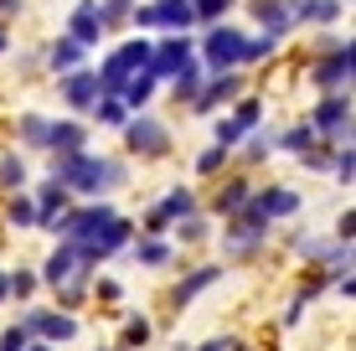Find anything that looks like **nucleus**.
I'll list each match as a JSON object with an SVG mask.
<instances>
[{
  "instance_id": "obj_1",
  "label": "nucleus",
  "mask_w": 356,
  "mask_h": 351,
  "mask_svg": "<svg viewBox=\"0 0 356 351\" xmlns=\"http://www.w3.org/2000/svg\"><path fill=\"white\" fill-rule=\"evenodd\" d=\"M52 181L67 191H104V186H119L124 171H119L114 161H93V155H57L52 161Z\"/></svg>"
},
{
  "instance_id": "obj_2",
  "label": "nucleus",
  "mask_w": 356,
  "mask_h": 351,
  "mask_svg": "<svg viewBox=\"0 0 356 351\" xmlns=\"http://www.w3.org/2000/svg\"><path fill=\"white\" fill-rule=\"evenodd\" d=\"M351 63H356V47H351V42H325L321 63L310 67L315 88H325V93H346V88H351Z\"/></svg>"
},
{
  "instance_id": "obj_3",
  "label": "nucleus",
  "mask_w": 356,
  "mask_h": 351,
  "mask_svg": "<svg viewBox=\"0 0 356 351\" xmlns=\"http://www.w3.org/2000/svg\"><path fill=\"white\" fill-rule=\"evenodd\" d=\"M310 129L315 135H325V140H346L351 145V93H325V104L310 114Z\"/></svg>"
},
{
  "instance_id": "obj_4",
  "label": "nucleus",
  "mask_w": 356,
  "mask_h": 351,
  "mask_svg": "<svg viewBox=\"0 0 356 351\" xmlns=\"http://www.w3.org/2000/svg\"><path fill=\"white\" fill-rule=\"evenodd\" d=\"M243 42H248V36H243L238 26H217V31L202 42V57H207V67H217V72H222V67H232V63L243 57Z\"/></svg>"
},
{
  "instance_id": "obj_5",
  "label": "nucleus",
  "mask_w": 356,
  "mask_h": 351,
  "mask_svg": "<svg viewBox=\"0 0 356 351\" xmlns=\"http://www.w3.org/2000/svg\"><path fill=\"white\" fill-rule=\"evenodd\" d=\"M191 63V42L186 36H170V42H150V78H170V72H181Z\"/></svg>"
},
{
  "instance_id": "obj_6",
  "label": "nucleus",
  "mask_w": 356,
  "mask_h": 351,
  "mask_svg": "<svg viewBox=\"0 0 356 351\" xmlns=\"http://www.w3.org/2000/svg\"><path fill=\"white\" fill-rule=\"evenodd\" d=\"M67 36L88 52V47H98V36H104V16H98V0H78L67 16Z\"/></svg>"
},
{
  "instance_id": "obj_7",
  "label": "nucleus",
  "mask_w": 356,
  "mask_h": 351,
  "mask_svg": "<svg viewBox=\"0 0 356 351\" xmlns=\"http://www.w3.org/2000/svg\"><path fill=\"white\" fill-rule=\"evenodd\" d=\"M124 140H129V150H140V155H165L170 150V135H165V124L161 119H134V124H124Z\"/></svg>"
},
{
  "instance_id": "obj_8",
  "label": "nucleus",
  "mask_w": 356,
  "mask_h": 351,
  "mask_svg": "<svg viewBox=\"0 0 356 351\" xmlns=\"http://www.w3.org/2000/svg\"><path fill=\"white\" fill-rule=\"evenodd\" d=\"M26 331L47 336V341H72V336H78V320H72L67 310H31V316H26Z\"/></svg>"
},
{
  "instance_id": "obj_9",
  "label": "nucleus",
  "mask_w": 356,
  "mask_h": 351,
  "mask_svg": "<svg viewBox=\"0 0 356 351\" xmlns=\"http://www.w3.org/2000/svg\"><path fill=\"white\" fill-rule=\"evenodd\" d=\"M248 212H259V217H294L300 212V197H294L289 186H268V191H253L248 197Z\"/></svg>"
},
{
  "instance_id": "obj_10",
  "label": "nucleus",
  "mask_w": 356,
  "mask_h": 351,
  "mask_svg": "<svg viewBox=\"0 0 356 351\" xmlns=\"http://www.w3.org/2000/svg\"><path fill=\"white\" fill-rule=\"evenodd\" d=\"M88 145V129L78 119H63V124H47V150L52 155H78Z\"/></svg>"
},
{
  "instance_id": "obj_11",
  "label": "nucleus",
  "mask_w": 356,
  "mask_h": 351,
  "mask_svg": "<svg viewBox=\"0 0 356 351\" xmlns=\"http://www.w3.org/2000/svg\"><path fill=\"white\" fill-rule=\"evenodd\" d=\"M196 212V197H191V191L186 186H176V191H170V197L161 202V207H155L150 212V227H165V222H181V217H191Z\"/></svg>"
},
{
  "instance_id": "obj_12",
  "label": "nucleus",
  "mask_w": 356,
  "mask_h": 351,
  "mask_svg": "<svg viewBox=\"0 0 356 351\" xmlns=\"http://www.w3.org/2000/svg\"><path fill=\"white\" fill-rule=\"evenodd\" d=\"M238 88H243V78L238 72H217L212 83H207V93H196V108H217V104H227V99H238Z\"/></svg>"
},
{
  "instance_id": "obj_13",
  "label": "nucleus",
  "mask_w": 356,
  "mask_h": 351,
  "mask_svg": "<svg viewBox=\"0 0 356 351\" xmlns=\"http://www.w3.org/2000/svg\"><path fill=\"white\" fill-rule=\"evenodd\" d=\"M63 99H67L72 108H93V104H98V83H93V72H67Z\"/></svg>"
},
{
  "instance_id": "obj_14",
  "label": "nucleus",
  "mask_w": 356,
  "mask_h": 351,
  "mask_svg": "<svg viewBox=\"0 0 356 351\" xmlns=\"http://www.w3.org/2000/svg\"><path fill=\"white\" fill-rule=\"evenodd\" d=\"M253 16H259L264 21V36H284L289 26H294V16H289V10H284V0H253Z\"/></svg>"
},
{
  "instance_id": "obj_15",
  "label": "nucleus",
  "mask_w": 356,
  "mask_h": 351,
  "mask_svg": "<svg viewBox=\"0 0 356 351\" xmlns=\"http://www.w3.org/2000/svg\"><path fill=\"white\" fill-rule=\"evenodd\" d=\"M191 0H161L155 6V26H170V31H186L191 26Z\"/></svg>"
},
{
  "instance_id": "obj_16",
  "label": "nucleus",
  "mask_w": 356,
  "mask_h": 351,
  "mask_svg": "<svg viewBox=\"0 0 356 351\" xmlns=\"http://www.w3.org/2000/svg\"><path fill=\"white\" fill-rule=\"evenodd\" d=\"M170 93H176V99H186V104H196V93H202V67L186 63L181 72H170Z\"/></svg>"
},
{
  "instance_id": "obj_17",
  "label": "nucleus",
  "mask_w": 356,
  "mask_h": 351,
  "mask_svg": "<svg viewBox=\"0 0 356 351\" xmlns=\"http://www.w3.org/2000/svg\"><path fill=\"white\" fill-rule=\"evenodd\" d=\"M217 279H222V269H217V263H207V269H196V274H191V279H186V284H181V289H176V305H191V300H196V295H202V289H207V284H217Z\"/></svg>"
},
{
  "instance_id": "obj_18",
  "label": "nucleus",
  "mask_w": 356,
  "mask_h": 351,
  "mask_svg": "<svg viewBox=\"0 0 356 351\" xmlns=\"http://www.w3.org/2000/svg\"><path fill=\"white\" fill-rule=\"evenodd\" d=\"M47 63H52V72H72V67L83 63V47L72 42V36H63V42H57L52 52H47Z\"/></svg>"
},
{
  "instance_id": "obj_19",
  "label": "nucleus",
  "mask_w": 356,
  "mask_h": 351,
  "mask_svg": "<svg viewBox=\"0 0 356 351\" xmlns=\"http://www.w3.org/2000/svg\"><path fill=\"white\" fill-rule=\"evenodd\" d=\"M114 57H119L129 72H145V67H150V42H145V36H134V42H124V52H114Z\"/></svg>"
},
{
  "instance_id": "obj_20",
  "label": "nucleus",
  "mask_w": 356,
  "mask_h": 351,
  "mask_svg": "<svg viewBox=\"0 0 356 351\" xmlns=\"http://www.w3.org/2000/svg\"><path fill=\"white\" fill-rule=\"evenodd\" d=\"M248 197H253V191L243 186V181H232L227 191H217V212H222V217H238V212H243V202H248Z\"/></svg>"
},
{
  "instance_id": "obj_21",
  "label": "nucleus",
  "mask_w": 356,
  "mask_h": 351,
  "mask_svg": "<svg viewBox=\"0 0 356 351\" xmlns=\"http://www.w3.org/2000/svg\"><path fill=\"white\" fill-rule=\"evenodd\" d=\"M150 93H155V78H150V72H134V78L124 83V99H129L134 108H140L145 99H150Z\"/></svg>"
},
{
  "instance_id": "obj_22",
  "label": "nucleus",
  "mask_w": 356,
  "mask_h": 351,
  "mask_svg": "<svg viewBox=\"0 0 356 351\" xmlns=\"http://www.w3.org/2000/svg\"><path fill=\"white\" fill-rule=\"evenodd\" d=\"M279 36H253V42H243V57L238 63H259V57H274Z\"/></svg>"
},
{
  "instance_id": "obj_23",
  "label": "nucleus",
  "mask_w": 356,
  "mask_h": 351,
  "mask_svg": "<svg viewBox=\"0 0 356 351\" xmlns=\"http://www.w3.org/2000/svg\"><path fill=\"white\" fill-rule=\"evenodd\" d=\"M310 140H315V129H310V124H294L289 135H279L274 145H284V150H300V155H305V150H310Z\"/></svg>"
},
{
  "instance_id": "obj_24",
  "label": "nucleus",
  "mask_w": 356,
  "mask_h": 351,
  "mask_svg": "<svg viewBox=\"0 0 356 351\" xmlns=\"http://www.w3.org/2000/svg\"><path fill=\"white\" fill-rule=\"evenodd\" d=\"M93 114L104 119V124H114V129H119V124H129V119H124V104H119V99H98V104H93Z\"/></svg>"
},
{
  "instance_id": "obj_25",
  "label": "nucleus",
  "mask_w": 356,
  "mask_h": 351,
  "mask_svg": "<svg viewBox=\"0 0 356 351\" xmlns=\"http://www.w3.org/2000/svg\"><path fill=\"white\" fill-rule=\"evenodd\" d=\"M0 186H26V165H21L16 155H6V161H0Z\"/></svg>"
},
{
  "instance_id": "obj_26",
  "label": "nucleus",
  "mask_w": 356,
  "mask_h": 351,
  "mask_svg": "<svg viewBox=\"0 0 356 351\" xmlns=\"http://www.w3.org/2000/svg\"><path fill=\"white\" fill-rule=\"evenodd\" d=\"M243 135H248V129H243L238 119H217V145H222V150H232Z\"/></svg>"
},
{
  "instance_id": "obj_27",
  "label": "nucleus",
  "mask_w": 356,
  "mask_h": 351,
  "mask_svg": "<svg viewBox=\"0 0 356 351\" xmlns=\"http://www.w3.org/2000/svg\"><path fill=\"white\" fill-rule=\"evenodd\" d=\"M21 140H26V145H47V119L26 114V119H21Z\"/></svg>"
},
{
  "instance_id": "obj_28",
  "label": "nucleus",
  "mask_w": 356,
  "mask_h": 351,
  "mask_svg": "<svg viewBox=\"0 0 356 351\" xmlns=\"http://www.w3.org/2000/svg\"><path fill=\"white\" fill-rule=\"evenodd\" d=\"M222 165H227V150H222V145H212V150H207L202 161H196V171H202V176H217Z\"/></svg>"
},
{
  "instance_id": "obj_29",
  "label": "nucleus",
  "mask_w": 356,
  "mask_h": 351,
  "mask_svg": "<svg viewBox=\"0 0 356 351\" xmlns=\"http://www.w3.org/2000/svg\"><path fill=\"white\" fill-rule=\"evenodd\" d=\"M6 289H10L16 300H26L31 289H36V274H26V269H21V274H6Z\"/></svg>"
},
{
  "instance_id": "obj_30",
  "label": "nucleus",
  "mask_w": 356,
  "mask_h": 351,
  "mask_svg": "<svg viewBox=\"0 0 356 351\" xmlns=\"http://www.w3.org/2000/svg\"><path fill=\"white\" fill-rule=\"evenodd\" d=\"M145 341H150V320L134 316V320L124 325V346H145Z\"/></svg>"
},
{
  "instance_id": "obj_31",
  "label": "nucleus",
  "mask_w": 356,
  "mask_h": 351,
  "mask_svg": "<svg viewBox=\"0 0 356 351\" xmlns=\"http://www.w3.org/2000/svg\"><path fill=\"white\" fill-rule=\"evenodd\" d=\"M134 259L155 269V263H165V259H170V248H165V243H140V248H134Z\"/></svg>"
},
{
  "instance_id": "obj_32",
  "label": "nucleus",
  "mask_w": 356,
  "mask_h": 351,
  "mask_svg": "<svg viewBox=\"0 0 356 351\" xmlns=\"http://www.w3.org/2000/svg\"><path fill=\"white\" fill-rule=\"evenodd\" d=\"M10 222L31 227V222H36V202H26V197H16V202H10Z\"/></svg>"
},
{
  "instance_id": "obj_33",
  "label": "nucleus",
  "mask_w": 356,
  "mask_h": 351,
  "mask_svg": "<svg viewBox=\"0 0 356 351\" xmlns=\"http://www.w3.org/2000/svg\"><path fill=\"white\" fill-rule=\"evenodd\" d=\"M26 336H31L26 325H10V331L0 336V351H26Z\"/></svg>"
},
{
  "instance_id": "obj_34",
  "label": "nucleus",
  "mask_w": 356,
  "mask_h": 351,
  "mask_svg": "<svg viewBox=\"0 0 356 351\" xmlns=\"http://www.w3.org/2000/svg\"><path fill=\"white\" fill-rule=\"evenodd\" d=\"M232 119H238L243 129H253V124H259V119H264V104H259V99H248V104H243V108H238V114H232Z\"/></svg>"
},
{
  "instance_id": "obj_35",
  "label": "nucleus",
  "mask_w": 356,
  "mask_h": 351,
  "mask_svg": "<svg viewBox=\"0 0 356 351\" xmlns=\"http://www.w3.org/2000/svg\"><path fill=\"white\" fill-rule=\"evenodd\" d=\"M6 16H21V0H0V21Z\"/></svg>"
},
{
  "instance_id": "obj_36",
  "label": "nucleus",
  "mask_w": 356,
  "mask_h": 351,
  "mask_svg": "<svg viewBox=\"0 0 356 351\" xmlns=\"http://www.w3.org/2000/svg\"><path fill=\"white\" fill-rule=\"evenodd\" d=\"M227 346H232V341H207L202 351H227Z\"/></svg>"
},
{
  "instance_id": "obj_37",
  "label": "nucleus",
  "mask_w": 356,
  "mask_h": 351,
  "mask_svg": "<svg viewBox=\"0 0 356 351\" xmlns=\"http://www.w3.org/2000/svg\"><path fill=\"white\" fill-rule=\"evenodd\" d=\"M6 295H10V289H6V274H0V300H6Z\"/></svg>"
},
{
  "instance_id": "obj_38",
  "label": "nucleus",
  "mask_w": 356,
  "mask_h": 351,
  "mask_svg": "<svg viewBox=\"0 0 356 351\" xmlns=\"http://www.w3.org/2000/svg\"><path fill=\"white\" fill-rule=\"evenodd\" d=\"M0 52H6V31H0Z\"/></svg>"
},
{
  "instance_id": "obj_39",
  "label": "nucleus",
  "mask_w": 356,
  "mask_h": 351,
  "mask_svg": "<svg viewBox=\"0 0 356 351\" xmlns=\"http://www.w3.org/2000/svg\"><path fill=\"white\" fill-rule=\"evenodd\" d=\"M26 351H47V346H26Z\"/></svg>"
}]
</instances>
